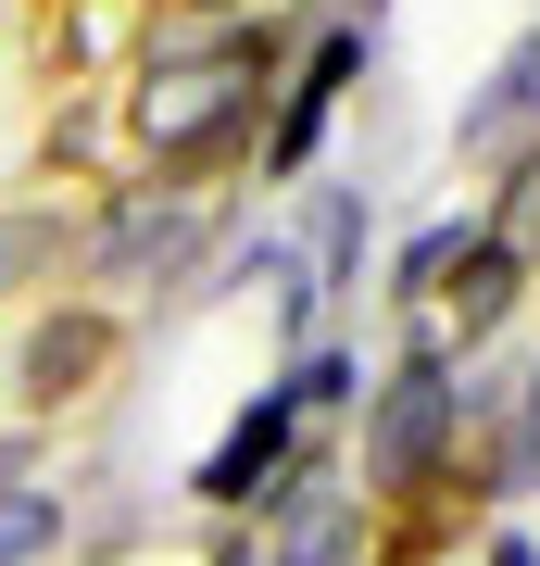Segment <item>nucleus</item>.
Masks as SVG:
<instances>
[{"mask_svg":"<svg viewBox=\"0 0 540 566\" xmlns=\"http://www.w3.org/2000/svg\"><path fill=\"white\" fill-rule=\"evenodd\" d=\"M277 25H214V39H151L139 76H126V139H139V177H214L226 151L264 139V88H277Z\"/></svg>","mask_w":540,"mask_h":566,"instance_id":"f257e3e1","label":"nucleus"},{"mask_svg":"<svg viewBox=\"0 0 540 566\" xmlns=\"http://www.w3.org/2000/svg\"><path fill=\"white\" fill-rule=\"evenodd\" d=\"M490 378H465L453 353H390V378H364V441H352V491L364 516H427L441 491H465V453H478Z\"/></svg>","mask_w":540,"mask_h":566,"instance_id":"f03ea898","label":"nucleus"},{"mask_svg":"<svg viewBox=\"0 0 540 566\" xmlns=\"http://www.w3.org/2000/svg\"><path fill=\"white\" fill-rule=\"evenodd\" d=\"M226 240V202L214 189H189V177H126V189H100V214H88V252H76V290L88 303H151V290H189V264Z\"/></svg>","mask_w":540,"mask_h":566,"instance_id":"7ed1b4c3","label":"nucleus"},{"mask_svg":"<svg viewBox=\"0 0 540 566\" xmlns=\"http://www.w3.org/2000/svg\"><path fill=\"white\" fill-rule=\"evenodd\" d=\"M114 365H126V315L88 303V290H51V303L25 315V340H13V416H25V428L76 416Z\"/></svg>","mask_w":540,"mask_h":566,"instance_id":"20e7f679","label":"nucleus"},{"mask_svg":"<svg viewBox=\"0 0 540 566\" xmlns=\"http://www.w3.org/2000/svg\"><path fill=\"white\" fill-rule=\"evenodd\" d=\"M301 441H315V428H301V403H289L277 378H264L252 403H240V416L214 428V453L189 465V504L214 516V528H252L264 504H277V479H289V465H301Z\"/></svg>","mask_w":540,"mask_h":566,"instance_id":"39448f33","label":"nucleus"},{"mask_svg":"<svg viewBox=\"0 0 540 566\" xmlns=\"http://www.w3.org/2000/svg\"><path fill=\"white\" fill-rule=\"evenodd\" d=\"M364 39L378 25H327L315 51L277 76V114H264V189H289V177H315V151H327V126H340V102H352V76H364Z\"/></svg>","mask_w":540,"mask_h":566,"instance_id":"423d86ee","label":"nucleus"},{"mask_svg":"<svg viewBox=\"0 0 540 566\" xmlns=\"http://www.w3.org/2000/svg\"><path fill=\"white\" fill-rule=\"evenodd\" d=\"M465 491L478 504H540V365H516V378L490 390V416H478V453H465Z\"/></svg>","mask_w":540,"mask_h":566,"instance_id":"0eeeda50","label":"nucleus"},{"mask_svg":"<svg viewBox=\"0 0 540 566\" xmlns=\"http://www.w3.org/2000/svg\"><path fill=\"white\" fill-rule=\"evenodd\" d=\"M88 252V214L76 202H0V303H51Z\"/></svg>","mask_w":540,"mask_h":566,"instance_id":"6e6552de","label":"nucleus"},{"mask_svg":"<svg viewBox=\"0 0 540 566\" xmlns=\"http://www.w3.org/2000/svg\"><path fill=\"white\" fill-rule=\"evenodd\" d=\"M252 290H264V340H277V365L327 340V277H315L301 240H264V252H252Z\"/></svg>","mask_w":540,"mask_h":566,"instance_id":"1a4fd4ad","label":"nucleus"},{"mask_svg":"<svg viewBox=\"0 0 540 566\" xmlns=\"http://www.w3.org/2000/svg\"><path fill=\"white\" fill-rule=\"evenodd\" d=\"M478 240H490V214H441V227H415V240H402V264H390V303H402V327L441 303V277H453V264L478 252Z\"/></svg>","mask_w":540,"mask_h":566,"instance_id":"9d476101","label":"nucleus"},{"mask_svg":"<svg viewBox=\"0 0 540 566\" xmlns=\"http://www.w3.org/2000/svg\"><path fill=\"white\" fill-rule=\"evenodd\" d=\"M528 114H540V25H528L516 51H502V76L478 88V102H465V151H502Z\"/></svg>","mask_w":540,"mask_h":566,"instance_id":"9b49d317","label":"nucleus"},{"mask_svg":"<svg viewBox=\"0 0 540 566\" xmlns=\"http://www.w3.org/2000/svg\"><path fill=\"white\" fill-rule=\"evenodd\" d=\"M277 390L301 403V428H327V416H364V353L315 340V353H289V365H277Z\"/></svg>","mask_w":540,"mask_h":566,"instance_id":"f8f14e48","label":"nucleus"},{"mask_svg":"<svg viewBox=\"0 0 540 566\" xmlns=\"http://www.w3.org/2000/svg\"><path fill=\"white\" fill-rule=\"evenodd\" d=\"M51 554H63V491L51 479L0 491V566H51Z\"/></svg>","mask_w":540,"mask_h":566,"instance_id":"ddd939ff","label":"nucleus"},{"mask_svg":"<svg viewBox=\"0 0 540 566\" xmlns=\"http://www.w3.org/2000/svg\"><path fill=\"white\" fill-rule=\"evenodd\" d=\"M301 252H315L327 303H340V290L364 277V189H327V202H315V240H301Z\"/></svg>","mask_w":540,"mask_h":566,"instance_id":"4468645a","label":"nucleus"},{"mask_svg":"<svg viewBox=\"0 0 540 566\" xmlns=\"http://www.w3.org/2000/svg\"><path fill=\"white\" fill-rule=\"evenodd\" d=\"M490 240L540 264V151H516V177H502V202H490Z\"/></svg>","mask_w":540,"mask_h":566,"instance_id":"2eb2a0df","label":"nucleus"},{"mask_svg":"<svg viewBox=\"0 0 540 566\" xmlns=\"http://www.w3.org/2000/svg\"><path fill=\"white\" fill-rule=\"evenodd\" d=\"M25 479H39V428L13 416V428H0V491H25Z\"/></svg>","mask_w":540,"mask_h":566,"instance_id":"dca6fc26","label":"nucleus"},{"mask_svg":"<svg viewBox=\"0 0 540 566\" xmlns=\"http://www.w3.org/2000/svg\"><path fill=\"white\" fill-rule=\"evenodd\" d=\"M214 566H277V554H264L252 528H214Z\"/></svg>","mask_w":540,"mask_h":566,"instance_id":"f3484780","label":"nucleus"},{"mask_svg":"<svg viewBox=\"0 0 540 566\" xmlns=\"http://www.w3.org/2000/svg\"><path fill=\"white\" fill-rule=\"evenodd\" d=\"M478 566H540V542H528V528H490V554Z\"/></svg>","mask_w":540,"mask_h":566,"instance_id":"a211bd4d","label":"nucleus"},{"mask_svg":"<svg viewBox=\"0 0 540 566\" xmlns=\"http://www.w3.org/2000/svg\"><path fill=\"white\" fill-rule=\"evenodd\" d=\"M163 13H214V25H226V13H252V0H163Z\"/></svg>","mask_w":540,"mask_h":566,"instance_id":"6ab92c4d","label":"nucleus"}]
</instances>
